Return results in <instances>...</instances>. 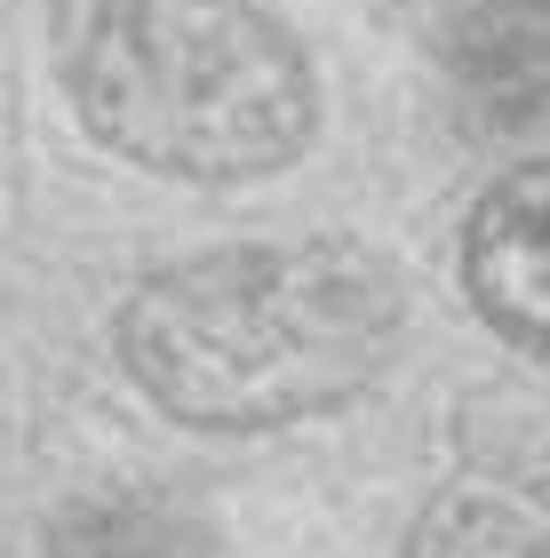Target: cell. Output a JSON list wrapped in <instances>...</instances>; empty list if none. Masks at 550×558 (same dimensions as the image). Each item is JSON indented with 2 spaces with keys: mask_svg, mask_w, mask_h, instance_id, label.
<instances>
[{
  "mask_svg": "<svg viewBox=\"0 0 550 558\" xmlns=\"http://www.w3.org/2000/svg\"><path fill=\"white\" fill-rule=\"evenodd\" d=\"M399 336L391 271L335 240L223 247L144 279L120 312V360L168 415L264 430L352 399Z\"/></svg>",
  "mask_w": 550,
  "mask_h": 558,
  "instance_id": "cell-1",
  "label": "cell"
},
{
  "mask_svg": "<svg viewBox=\"0 0 550 558\" xmlns=\"http://www.w3.org/2000/svg\"><path fill=\"white\" fill-rule=\"evenodd\" d=\"M64 81L112 151L192 184L264 175L311 129L304 48L247 0H81Z\"/></svg>",
  "mask_w": 550,
  "mask_h": 558,
  "instance_id": "cell-2",
  "label": "cell"
},
{
  "mask_svg": "<svg viewBox=\"0 0 550 558\" xmlns=\"http://www.w3.org/2000/svg\"><path fill=\"white\" fill-rule=\"evenodd\" d=\"M463 279L487 327H503L511 343L550 351V160L503 175L463 240Z\"/></svg>",
  "mask_w": 550,
  "mask_h": 558,
  "instance_id": "cell-3",
  "label": "cell"
},
{
  "mask_svg": "<svg viewBox=\"0 0 550 558\" xmlns=\"http://www.w3.org/2000/svg\"><path fill=\"white\" fill-rule=\"evenodd\" d=\"M415 558H550V454L447 478L415 519Z\"/></svg>",
  "mask_w": 550,
  "mask_h": 558,
  "instance_id": "cell-4",
  "label": "cell"
},
{
  "mask_svg": "<svg viewBox=\"0 0 550 558\" xmlns=\"http://www.w3.org/2000/svg\"><path fill=\"white\" fill-rule=\"evenodd\" d=\"M57 558H192V543L160 519H136V511H88V526H64Z\"/></svg>",
  "mask_w": 550,
  "mask_h": 558,
  "instance_id": "cell-5",
  "label": "cell"
}]
</instances>
